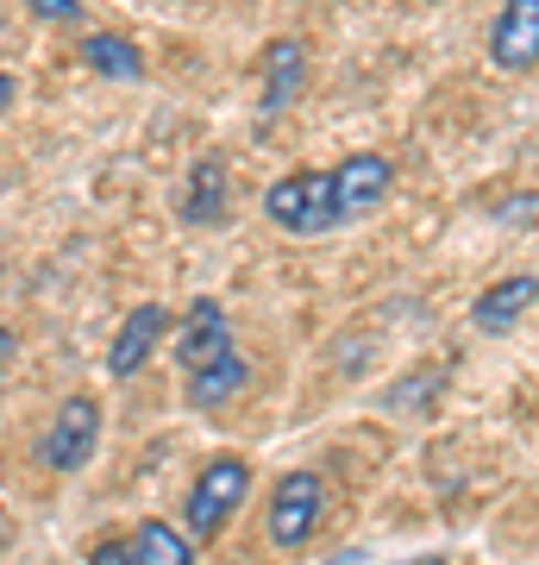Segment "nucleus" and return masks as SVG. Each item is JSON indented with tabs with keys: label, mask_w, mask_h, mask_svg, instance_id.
Segmentation results:
<instances>
[{
	"label": "nucleus",
	"mask_w": 539,
	"mask_h": 565,
	"mask_svg": "<svg viewBox=\"0 0 539 565\" xmlns=\"http://www.w3.org/2000/svg\"><path fill=\"white\" fill-rule=\"evenodd\" d=\"M263 214L295 233V239H320L339 226V202H333V170H295L263 189Z\"/></svg>",
	"instance_id": "f257e3e1"
},
{
	"label": "nucleus",
	"mask_w": 539,
	"mask_h": 565,
	"mask_svg": "<svg viewBox=\"0 0 539 565\" xmlns=\"http://www.w3.org/2000/svg\"><path fill=\"white\" fill-rule=\"evenodd\" d=\"M245 490H251V465L214 459L195 478V490H188V534H195V541H214V534L233 522V509L245 503Z\"/></svg>",
	"instance_id": "f03ea898"
},
{
	"label": "nucleus",
	"mask_w": 539,
	"mask_h": 565,
	"mask_svg": "<svg viewBox=\"0 0 539 565\" xmlns=\"http://www.w3.org/2000/svg\"><path fill=\"white\" fill-rule=\"evenodd\" d=\"M95 446H100V403L95 396H69V403L57 408L51 434L39 440V459L51 465V471H82V465L95 459Z\"/></svg>",
	"instance_id": "7ed1b4c3"
},
{
	"label": "nucleus",
	"mask_w": 539,
	"mask_h": 565,
	"mask_svg": "<svg viewBox=\"0 0 539 565\" xmlns=\"http://www.w3.org/2000/svg\"><path fill=\"white\" fill-rule=\"evenodd\" d=\"M320 509H326V484L314 471H289L270 497V541L277 546H308V534L320 527Z\"/></svg>",
	"instance_id": "20e7f679"
},
{
	"label": "nucleus",
	"mask_w": 539,
	"mask_h": 565,
	"mask_svg": "<svg viewBox=\"0 0 539 565\" xmlns=\"http://www.w3.org/2000/svg\"><path fill=\"white\" fill-rule=\"evenodd\" d=\"M176 359H182V371H188V377H195V371H207V364L233 359V327H226V308L214 302V296L188 302L182 333H176Z\"/></svg>",
	"instance_id": "39448f33"
},
{
	"label": "nucleus",
	"mask_w": 539,
	"mask_h": 565,
	"mask_svg": "<svg viewBox=\"0 0 539 565\" xmlns=\"http://www.w3.org/2000/svg\"><path fill=\"white\" fill-rule=\"evenodd\" d=\"M389 182H396L389 158H377V151H358V158H345L339 170H333V202H339V226H345V221H364L370 207H382Z\"/></svg>",
	"instance_id": "423d86ee"
},
{
	"label": "nucleus",
	"mask_w": 539,
	"mask_h": 565,
	"mask_svg": "<svg viewBox=\"0 0 539 565\" xmlns=\"http://www.w3.org/2000/svg\"><path fill=\"white\" fill-rule=\"evenodd\" d=\"M489 57L502 70H533L539 63V0H508L489 25Z\"/></svg>",
	"instance_id": "0eeeda50"
},
{
	"label": "nucleus",
	"mask_w": 539,
	"mask_h": 565,
	"mask_svg": "<svg viewBox=\"0 0 539 565\" xmlns=\"http://www.w3.org/2000/svg\"><path fill=\"white\" fill-rule=\"evenodd\" d=\"M163 327H170V315H163L158 302H144L126 315L120 340H114V352H107V371L114 377H132V371H144V359H151V345L163 340Z\"/></svg>",
	"instance_id": "6e6552de"
},
{
	"label": "nucleus",
	"mask_w": 539,
	"mask_h": 565,
	"mask_svg": "<svg viewBox=\"0 0 539 565\" xmlns=\"http://www.w3.org/2000/svg\"><path fill=\"white\" fill-rule=\"evenodd\" d=\"M226 195H233L226 163H220V158H201L195 170H188V189H182V221H188V226L226 221Z\"/></svg>",
	"instance_id": "1a4fd4ad"
},
{
	"label": "nucleus",
	"mask_w": 539,
	"mask_h": 565,
	"mask_svg": "<svg viewBox=\"0 0 539 565\" xmlns=\"http://www.w3.org/2000/svg\"><path fill=\"white\" fill-rule=\"evenodd\" d=\"M301 76H308V44L301 39H277L263 51V114H277L301 95Z\"/></svg>",
	"instance_id": "9d476101"
},
{
	"label": "nucleus",
	"mask_w": 539,
	"mask_h": 565,
	"mask_svg": "<svg viewBox=\"0 0 539 565\" xmlns=\"http://www.w3.org/2000/svg\"><path fill=\"white\" fill-rule=\"evenodd\" d=\"M533 302H539V277H508V282H496V289L477 302V327H483V333H508V327H515Z\"/></svg>",
	"instance_id": "9b49d317"
},
{
	"label": "nucleus",
	"mask_w": 539,
	"mask_h": 565,
	"mask_svg": "<svg viewBox=\"0 0 539 565\" xmlns=\"http://www.w3.org/2000/svg\"><path fill=\"white\" fill-rule=\"evenodd\" d=\"M82 63H88L100 82H139V76H144V57H139L126 39H114V32L82 39Z\"/></svg>",
	"instance_id": "f8f14e48"
},
{
	"label": "nucleus",
	"mask_w": 539,
	"mask_h": 565,
	"mask_svg": "<svg viewBox=\"0 0 539 565\" xmlns=\"http://www.w3.org/2000/svg\"><path fill=\"white\" fill-rule=\"evenodd\" d=\"M239 384H245V359H220V364H207V371L188 377V403L195 408H220L226 396H239Z\"/></svg>",
	"instance_id": "ddd939ff"
},
{
	"label": "nucleus",
	"mask_w": 539,
	"mask_h": 565,
	"mask_svg": "<svg viewBox=\"0 0 539 565\" xmlns=\"http://www.w3.org/2000/svg\"><path fill=\"white\" fill-rule=\"evenodd\" d=\"M132 553H139V565H195L188 541H182L170 522H144L139 534H132Z\"/></svg>",
	"instance_id": "4468645a"
},
{
	"label": "nucleus",
	"mask_w": 539,
	"mask_h": 565,
	"mask_svg": "<svg viewBox=\"0 0 539 565\" xmlns=\"http://www.w3.org/2000/svg\"><path fill=\"white\" fill-rule=\"evenodd\" d=\"M88 565H139V553H132V541H100Z\"/></svg>",
	"instance_id": "2eb2a0df"
},
{
	"label": "nucleus",
	"mask_w": 539,
	"mask_h": 565,
	"mask_svg": "<svg viewBox=\"0 0 539 565\" xmlns=\"http://www.w3.org/2000/svg\"><path fill=\"white\" fill-rule=\"evenodd\" d=\"M39 20H82V0H25Z\"/></svg>",
	"instance_id": "dca6fc26"
},
{
	"label": "nucleus",
	"mask_w": 539,
	"mask_h": 565,
	"mask_svg": "<svg viewBox=\"0 0 539 565\" xmlns=\"http://www.w3.org/2000/svg\"><path fill=\"white\" fill-rule=\"evenodd\" d=\"M13 95H20V88H13V76H0V114L13 107Z\"/></svg>",
	"instance_id": "f3484780"
},
{
	"label": "nucleus",
	"mask_w": 539,
	"mask_h": 565,
	"mask_svg": "<svg viewBox=\"0 0 539 565\" xmlns=\"http://www.w3.org/2000/svg\"><path fill=\"white\" fill-rule=\"evenodd\" d=\"M7 359H13V333L0 327V371H7Z\"/></svg>",
	"instance_id": "a211bd4d"
}]
</instances>
